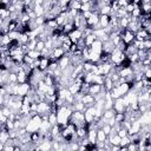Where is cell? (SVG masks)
I'll return each instance as SVG.
<instances>
[{
  "mask_svg": "<svg viewBox=\"0 0 151 151\" xmlns=\"http://www.w3.org/2000/svg\"><path fill=\"white\" fill-rule=\"evenodd\" d=\"M41 123H42V117H41V114L37 113V114L32 116V117L29 118L27 125H26V130H27V132L32 133V132H37V131H39V129H40V126H41Z\"/></svg>",
  "mask_w": 151,
  "mask_h": 151,
  "instance_id": "obj_1",
  "label": "cell"
},
{
  "mask_svg": "<svg viewBox=\"0 0 151 151\" xmlns=\"http://www.w3.org/2000/svg\"><path fill=\"white\" fill-rule=\"evenodd\" d=\"M52 111V104H50V103H47L46 100H42V101H39L38 103V110H37V112L39 113V114H48L50 112Z\"/></svg>",
  "mask_w": 151,
  "mask_h": 151,
  "instance_id": "obj_2",
  "label": "cell"
},
{
  "mask_svg": "<svg viewBox=\"0 0 151 151\" xmlns=\"http://www.w3.org/2000/svg\"><path fill=\"white\" fill-rule=\"evenodd\" d=\"M120 37H122V40H123L126 45H129V44H132L133 40L136 39V33H133V32L129 31L127 28H125V29L122 31Z\"/></svg>",
  "mask_w": 151,
  "mask_h": 151,
  "instance_id": "obj_3",
  "label": "cell"
},
{
  "mask_svg": "<svg viewBox=\"0 0 151 151\" xmlns=\"http://www.w3.org/2000/svg\"><path fill=\"white\" fill-rule=\"evenodd\" d=\"M31 90H32V85L28 81L22 83V84H18V96L19 97H24V96L28 94Z\"/></svg>",
  "mask_w": 151,
  "mask_h": 151,
  "instance_id": "obj_4",
  "label": "cell"
},
{
  "mask_svg": "<svg viewBox=\"0 0 151 151\" xmlns=\"http://www.w3.org/2000/svg\"><path fill=\"white\" fill-rule=\"evenodd\" d=\"M68 37H70V39H71V41L73 44H77L79 39L84 38V32L81 29H79V28H74L73 31H71L68 33Z\"/></svg>",
  "mask_w": 151,
  "mask_h": 151,
  "instance_id": "obj_5",
  "label": "cell"
},
{
  "mask_svg": "<svg viewBox=\"0 0 151 151\" xmlns=\"http://www.w3.org/2000/svg\"><path fill=\"white\" fill-rule=\"evenodd\" d=\"M65 54H66V51L63 47H55V48H53V52L48 58H50V60H59Z\"/></svg>",
  "mask_w": 151,
  "mask_h": 151,
  "instance_id": "obj_6",
  "label": "cell"
},
{
  "mask_svg": "<svg viewBox=\"0 0 151 151\" xmlns=\"http://www.w3.org/2000/svg\"><path fill=\"white\" fill-rule=\"evenodd\" d=\"M140 129H142V123L139 122V119L134 120L131 123V126L130 129L127 130L129 131V136H132V134H137L140 132Z\"/></svg>",
  "mask_w": 151,
  "mask_h": 151,
  "instance_id": "obj_7",
  "label": "cell"
},
{
  "mask_svg": "<svg viewBox=\"0 0 151 151\" xmlns=\"http://www.w3.org/2000/svg\"><path fill=\"white\" fill-rule=\"evenodd\" d=\"M81 101L86 105V107H88V106H93L94 103H96V97H94L93 94H91V93H86V94L83 96Z\"/></svg>",
  "mask_w": 151,
  "mask_h": 151,
  "instance_id": "obj_8",
  "label": "cell"
},
{
  "mask_svg": "<svg viewBox=\"0 0 151 151\" xmlns=\"http://www.w3.org/2000/svg\"><path fill=\"white\" fill-rule=\"evenodd\" d=\"M99 17H100V14H99L98 12H93V14L87 19V25H88V27L94 28V26L99 24Z\"/></svg>",
  "mask_w": 151,
  "mask_h": 151,
  "instance_id": "obj_9",
  "label": "cell"
},
{
  "mask_svg": "<svg viewBox=\"0 0 151 151\" xmlns=\"http://www.w3.org/2000/svg\"><path fill=\"white\" fill-rule=\"evenodd\" d=\"M105 87L104 85H99V84H91L90 85V88H88V93L93 94V96H97L99 94L101 91H104Z\"/></svg>",
  "mask_w": 151,
  "mask_h": 151,
  "instance_id": "obj_10",
  "label": "cell"
},
{
  "mask_svg": "<svg viewBox=\"0 0 151 151\" xmlns=\"http://www.w3.org/2000/svg\"><path fill=\"white\" fill-rule=\"evenodd\" d=\"M113 109L116 112H125V109L126 106L124 105V101H123V97L118 98L114 100V104H113Z\"/></svg>",
  "mask_w": 151,
  "mask_h": 151,
  "instance_id": "obj_11",
  "label": "cell"
},
{
  "mask_svg": "<svg viewBox=\"0 0 151 151\" xmlns=\"http://www.w3.org/2000/svg\"><path fill=\"white\" fill-rule=\"evenodd\" d=\"M58 64H59V67H60L61 70H65L66 67H68V66L71 65V58H70V55L65 54L64 57H61V58L58 60Z\"/></svg>",
  "mask_w": 151,
  "mask_h": 151,
  "instance_id": "obj_12",
  "label": "cell"
},
{
  "mask_svg": "<svg viewBox=\"0 0 151 151\" xmlns=\"http://www.w3.org/2000/svg\"><path fill=\"white\" fill-rule=\"evenodd\" d=\"M90 50L93 52H97V53H101L103 52V41L100 39H96L94 42L90 46Z\"/></svg>",
  "mask_w": 151,
  "mask_h": 151,
  "instance_id": "obj_13",
  "label": "cell"
},
{
  "mask_svg": "<svg viewBox=\"0 0 151 151\" xmlns=\"http://www.w3.org/2000/svg\"><path fill=\"white\" fill-rule=\"evenodd\" d=\"M116 48V46H114V44L111 41V39L110 40H107V41H104L103 42V52H105V53H112V51Z\"/></svg>",
  "mask_w": 151,
  "mask_h": 151,
  "instance_id": "obj_14",
  "label": "cell"
},
{
  "mask_svg": "<svg viewBox=\"0 0 151 151\" xmlns=\"http://www.w3.org/2000/svg\"><path fill=\"white\" fill-rule=\"evenodd\" d=\"M118 67V66H117ZM119 68V67H118ZM119 74L122 76V77H124V78H127V77H130V76H132L133 74V68H132V66H127V67H122V68H119Z\"/></svg>",
  "mask_w": 151,
  "mask_h": 151,
  "instance_id": "obj_15",
  "label": "cell"
},
{
  "mask_svg": "<svg viewBox=\"0 0 151 151\" xmlns=\"http://www.w3.org/2000/svg\"><path fill=\"white\" fill-rule=\"evenodd\" d=\"M99 24L101 26V28H105L110 25V15L109 14H100L99 17Z\"/></svg>",
  "mask_w": 151,
  "mask_h": 151,
  "instance_id": "obj_16",
  "label": "cell"
},
{
  "mask_svg": "<svg viewBox=\"0 0 151 151\" xmlns=\"http://www.w3.org/2000/svg\"><path fill=\"white\" fill-rule=\"evenodd\" d=\"M87 138L90 143L97 144V129H88L87 131Z\"/></svg>",
  "mask_w": 151,
  "mask_h": 151,
  "instance_id": "obj_17",
  "label": "cell"
},
{
  "mask_svg": "<svg viewBox=\"0 0 151 151\" xmlns=\"http://www.w3.org/2000/svg\"><path fill=\"white\" fill-rule=\"evenodd\" d=\"M50 58L48 57H41L40 58V65H39V70L41 71H46L48 68V65H50Z\"/></svg>",
  "mask_w": 151,
  "mask_h": 151,
  "instance_id": "obj_18",
  "label": "cell"
},
{
  "mask_svg": "<svg viewBox=\"0 0 151 151\" xmlns=\"http://www.w3.org/2000/svg\"><path fill=\"white\" fill-rule=\"evenodd\" d=\"M9 138H11L9 137V131L6 130V129H1V132H0V143L6 144Z\"/></svg>",
  "mask_w": 151,
  "mask_h": 151,
  "instance_id": "obj_19",
  "label": "cell"
},
{
  "mask_svg": "<svg viewBox=\"0 0 151 151\" xmlns=\"http://www.w3.org/2000/svg\"><path fill=\"white\" fill-rule=\"evenodd\" d=\"M122 138L116 133V134H109V142L111 145H120Z\"/></svg>",
  "mask_w": 151,
  "mask_h": 151,
  "instance_id": "obj_20",
  "label": "cell"
},
{
  "mask_svg": "<svg viewBox=\"0 0 151 151\" xmlns=\"http://www.w3.org/2000/svg\"><path fill=\"white\" fill-rule=\"evenodd\" d=\"M26 81H28V74L22 70L18 73V84H22Z\"/></svg>",
  "mask_w": 151,
  "mask_h": 151,
  "instance_id": "obj_21",
  "label": "cell"
},
{
  "mask_svg": "<svg viewBox=\"0 0 151 151\" xmlns=\"http://www.w3.org/2000/svg\"><path fill=\"white\" fill-rule=\"evenodd\" d=\"M107 134L104 132V130L100 127V129H98L97 130V142H105L106 139H107Z\"/></svg>",
  "mask_w": 151,
  "mask_h": 151,
  "instance_id": "obj_22",
  "label": "cell"
},
{
  "mask_svg": "<svg viewBox=\"0 0 151 151\" xmlns=\"http://www.w3.org/2000/svg\"><path fill=\"white\" fill-rule=\"evenodd\" d=\"M84 38H85V44H86V46H87V47H90V46L94 42V40L97 39V37H96V34H94V33L87 34V35H85Z\"/></svg>",
  "mask_w": 151,
  "mask_h": 151,
  "instance_id": "obj_23",
  "label": "cell"
},
{
  "mask_svg": "<svg viewBox=\"0 0 151 151\" xmlns=\"http://www.w3.org/2000/svg\"><path fill=\"white\" fill-rule=\"evenodd\" d=\"M113 86H114L113 80H112L109 76H106V77H105V81H104V87H105V90H106V91H111Z\"/></svg>",
  "mask_w": 151,
  "mask_h": 151,
  "instance_id": "obj_24",
  "label": "cell"
},
{
  "mask_svg": "<svg viewBox=\"0 0 151 151\" xmlns=\"http://www.w3.org/2000/svg\"><path fill=\"white\" fill-rule=\"evenodd\" d=\"M80 87H81V85H79V84H77L76 81H73V83L68 86V90H70V92L74 96V94H77L78 92H80Z\"/></svg>",
  "mask_w": 151,
  "mask_h": 151,
  "instance_id": "obj_25",
  "label": "cell"
},
{
  "mask_svg": "<svg viewBox=\"0 0 151 151\" xmlns=\"http://www.w3.org/2000/svg\"><path fill=\"white\" fill-rule=\"evenodd\" d=\"M72 107H73V110H76V111H85L86 110V105L81 101V100H77L73 105H72Z\"/></svg>",
  "mask_w": 151,
  "mask_h": 151,
  "instance_id": "obj_26",
  "label": "cell"
},
{
  "mask_svg": "<svg viewBox=\"0 0 151 151\" xmlns=\"http://www.w3.org/2000/svg\"><path fill=\"white\" fill-rule=\"evenodd\" d=\"M33 9H34V12H35L37 17H44V15H45V13H46V11H45V8H44V6H42V5H35Z\"/></svg>",
  "mask_w": 151,
  "mask_h": 151,
  "instance_id": "obj_27",
  "label": "cell"
},
{
  "mask_svg": "<svg viewBox=\"0 0 151 151\" xmlns=\"http://www.w3.org/2000/svg\"><path fill=\"white\" fill-rule=\"evenodd\" d=\"M110 93H111V97L116 100V99H118V98H120V97H123L122 96V93L119 92V90H118V87L117 86H113L112 87V90L110 91Z\"/></svg>",
  "mask_w": 151,
  "mask_h": 151,
  "instance_id": "obj_28",
  "label": "cell"
},
{
  "mask_svg": "<svg viewBox=\"0 0 151 151\" xmlns=\"http://www.w3.org/2000/svg\"><path fill=\"white\" fill-rule=\"evenodd\" d=\"M48 122L51 123V125H55L58 124V117H57V112H50L48 113Z\"/></svg>",
  "mask_w": 151,
  "mask_h": 151,
  "instance_id": "obj_29",
  "label": "cell"
},
{
  "mask_svg": "<svg viewBox=\"0 0 151 151\" xmlns=\"http://www.w3.org/2000/svg\"><path fill=\"white\" fill-rule=\"evenodd\" d=\"M143 15V11H142V8H140V6H136L134 7V9L132 11V13H131V17H133V18H140Z\"/></svg>",
  "mask_w": 151,
  "mask_h": 151,
  "instance_id": "obj_30",
  "label": "cell"
},
{
  "mask_svg": "<svg viewBox=\"0 0 151 151\" xmlns=\"http://www.w3.org/2000/svg\"><path fill=\"white\" fill-rule=\"evenodd\" d=\"M93 33L96 34V37H97V39H103L107 33L105 32V29L104 28H98V29H93Z\"/></svg>",
  "mask_w": 151,
  "mask_h": 151,
  "instance_id": "obj_31",
  "label": "cell"
},
{
  "mask_svg": "<svg viewBox=\"0 0 151 151\" xmlns=\"http://www.w3.org/2000/svg\"><path fill=\"white\" fill-rule=\"evenodd\" d=\"M114 114H116V111H114V109L104 110V112H103V117H104V118H106V119H110V118L114 117Z\"/></svg>",
  "mask_w": 151,
  "mask_h": 151,
  "instance_id": "obj_32",
  "label": "cell"
},
{
  "mask_svg": "<svg viewBox=\"0 0 151 151\" xmlns=\"http://www.w3.org/2000/svg\"><path fill=\"white\" fill-rule=\"evenodd\" d=\"M130 17V15H129ZM129 17H125V18H122V19H119V28H123V29H125V28H127V26H129Z\"/></svg>",
  "mask_w": 151,
  "mask_h": 151,
  "instance_id": "obj_33",
  "label": "cell"
},
{
  "mask_svg": "<svg viewBox=\"0 0 151 151\" xmlns=\"http://www.w3.org/2000/svg\"><path fill=\"white\" fill-rule=\"evenodd\" d=\"M81 5H83V4H81L79 0H72V1H71V4H70V8H72V9H77V11H80Z\"/></svg>",
  "mask_w": 151,
  "mask_h": 151,
  "instance_id": "obj_34",
  "label": "cell"
},
{
  "mask_svg": "<svg viewBox=\"0 0 151 151\" xmlns=\"http://www.w3.org/2000/svg\"><path fill=\"white\" fill-rule=\"evenodd\" d=\"M8 84H18V73H15V72H9Z\"/></svg>",
  "mask_w": 151,
  "mask_h": 151,
  "instance_id": "obj_35",
  "label": "cell"
},
{
  "mask_svg": "<svg viewBox=\"0 0 151 151\" xmlns=\"http://www.w3.org/2000/svg\"><path fill=\"white\" fill-rule=\"evenodd\" d=\"M125 118H126L125 112H116V114H114L116 123H122V122H124V120H125Z\"/></svg>",
  "mask_w": 151,
  "mask_h": 151,
  "instance_id": "obj_36",
  "label": "cell"
},
{
  "mask_svg": "<svg viewBox=\"0 0 151 151\" xmlns=\"http://www.w3.org/2000/svg\"><path fill=\"white\" fill-rule=\"evenodd\" d=\"M27 54H28L29 57H32V58H33L34 60L41 57V52H40V51H38V50H29Z\"/></svg>",
  "mask_w": 151,
  "mask_h": 151,
  "instance_id": "obj_37",
  "label": "cell"
},
{
  "mask_svg": "<svg viewBox=\"0 0 151 151\" xmlns=\"http://www.w3.org/2000/svg\"><path fill=\"white\" fill-rule=\"evenodd\" d=\"M140 8L143 13H151V2H142Z\"/></svg>",
  "mask_w": 151,
  "mask_h": 151,
  "instance_id": "obj_38",
  "label": "cell"
},
{
  "mask_svg": "<svg viewBox=\"0 0 151 151\" xmlns=\"http://www.w3.org/2000/svg\"><path fill=\"white\" fill-rule=\"evenodd\" d=\"M37 44H38V38H35V39H31V40L27 42V46H28L29 50H35Z\"/></svg>",
  "mask_w": 151,
  "mask_h": 151,
  "instance_id": "obj_39",
  "label": "cell"
},
{
  "mask_svg": "<svg viewBox=\"0 0 151 151\" xmlns=\"http://www.w3.org/2000/svg\"><path fill=\"white\" fill-rule=\"evenodd\" d=\"M130 143H131V138H130V136L123 137L122 140H120V146H127Z\"/></svg>",
  "mask_w": 151,
  "mask_h": 151,
  "instance_id": "obj_40",
  "label": "cell"
},
{
  "mask_svg": "<svg viewBox=\"0 0 151 151\" xmlns=\"http://www.w3.org/2000/svg\"><path fill=\"white\" fill-rule=\"evenodd\" d=\"M117 134L120 137V138H123V137H126V136H129V131H127V129H125V127H123L122 126V129L117 132Z\"/></svg>",
  "mask_w": 151,
  "mask_h": 151,
  "instance_id": "obj_41",
  "label": "cell"
},
{
  "mask_svg": "<svg viewBox=\"0 0 151 151\" xmlns=\"http://www.w3.org/2000/svg\"><path fill=\"white\" fill-rule=\"evenodd\" d=\"M46 47V44H45V41L44 40H39L38 39V44H37V47H35V50H38V51H42L44 48Z\"/></svg>",
  "mask_w": 151,
  "mask_h": 151,
  "instance_id": "obj_42",
  "label": "cell"
},
{
  "mask_svg": "<svg viewBox=\"0 0 151 151\" xmlns=\"http://www.w3.org/2000/svg\"><path fill=\"white\" fill-rule=\"evenodd\" d=\"M34 63V59L32 57H29L28 54H25L24 55V64H27V65H32Z\"/></svg>",
  "mask_w": 151,
  "mask_h": 151,
  "instance_id": "obj_43",
  "label": "cell"
},
{
  "mask_svg": "<svg viewBox=\"0 0 151 151\" xmlns=\"http://www.w3.org/2000/svg\"><path fill=\"white\" fill-rule=\"evenodd\" d=\"M5 126H6V129H7L8 131H11V130H14V120H11V119H8V120L5 123Z\"/></svg>",
  "mask_w": 151,
  "mask_h": 151,
  "instance_id": "obj_44",
  "label": "cell"
},
{
  "mask_svg": "<svg viewBox=\"0 0 151 151\" xmlns=\"http://www.w3.org/2000/svg\"><path fill=\"white\" fill-rule=\"evenodd\" d=\"M134 7H136V5H134L133 2H129V4L125 6V9H126V12H127V13H130V14H131V13H132V11L134 9Z\"/></svg>",
  "mask_w": 151,
  "mask_h": 151,
  "instance_id": "obj_45",
  "label": "cell"
},
{
  "mask_svg": "<svg viewBox=\"0 0 151 151\" xmlns=\"http://www.w3.org/2000/svg\"><path fill=\"white\" fill-rule=\"evenodd\" d=\"M103 130H104V132L109 136L110 133H111V131H112V126L110 125V124H105V125H103V127H101Z\"/></svg>",
  "mask_w": 151,
  "mask_h": 151,
  "instance_id": "obj_46",
  "label": "cell"
},
{
  "mask_svg": "<svg viewBox=\"0 0 151 151\" xmlns=\"http://www.w3.org/2000/svg\"><path fill=\"white\" fill-rule=\"evenodd\" d=\"M143 42H144V48H145L146 51H150V50H151V38L145 39Z\"/></svg>",
  "mask_w": 151,
  "mask_h": 151,
  "instance_id": "obj_47",
  "label": "cell"
},
{
  "mask_svg": "<svg viewBox=\"0 0 151 151\" xmlns=\"http://www.w3.org/2000/svg\"><path fill=\"white\" fill-rule=\"evenodd\" d=\"M127 150H129V151H132V150H138V143L131 142V143L127 145Z\"/></svg>",
  "mask_w": 151,
  "mask_h": 151,
  "instance_id": "obj_48",
  "label": "cell"
},
{
  "mask_svg": "<svg viewBox=\"0 0 151 151\" xmlns=\"http://www.w3.org/2000/svg\"><path fill=\"white\" fill-rule=\"evenodd\" d=\"M81 14H83V17H84L85 19H88V18L93 14V12H92V11H85V12H81Z\"/></svg>",
  "mask_w": 151,
  "mask_h": 151,
  "instance_id": "obj_49",
  "label": "cell"
},
{
  "mask_svg": "<svg viewBox=\"0 0 151 151\" xmlns=\"http://www.w3.org/2000/svg\"><path fill=\"white\" fill-rule=\"evenodd\" d=\"M7 120H8V117L5 116V114H2V113H0V123L1 124H5Z\"/></svg>",
  "mask_w": 151,
  "mask_h": 151,
  "instance_id": "obj_50",
  "label": "cell"
},
{
  "mask_svg": "<svg viewBox=\"0 0 151 151\" xmlns=\"http://www.w3.org/2000/svg\"><path fill=\"white\" fill-rule=\"evenodd\" d=\"M27 14L29 15V18H31V19H35V18H37V14H35L34 9H33V11H31L29 13H27Z\"/></svg>",
  "mask_w": 151,
  "mask_h": 151,
  "instance_id": "obj_51",
  "label": "cell"
},
{
  "mask_svg": "<svg viewBox=\"0 0 151 151\" xmlns=\"http://www.w3.org/2000/svg\"><path fill=\"white\" fill-rule=\"evenodd\" d=\"M146 58L151 60V50H150V51H147V55H146Z\"/></svg>",
  "mask_w": 151,
  "mask_h": 151,
  "instance_id": "obj_52",
  "label": "cell"
},
{
  "mask_svg": "<svg viewBox=\"0 0 151 151\" xmlns=\"http://www.w3.org/2000/svg\"><path fill=\"white\" fill-rule=\"evenodd\" d=\"M81 4H86V2H90V0H79Z\"/></svg>",
  "mask_w": 151,
  "mask_h": 151,
  "instance_id": "obj_53",
  "label": "cell"
},
{
  "mask_svg": "<svg viewBox=\"0 0 151 151\" xmlns=\"http://www.w3.org/2000/svg\"><path fill=\"white\" fill-rule=\"evenodd\" d=\"M143 2H151V0H142Z\"/></svg>",
  "mask_w": 151,
  "mask_h": 151,
  "instance_id": "obj_54",
  "label": "cell"
},
{
  "mask_svg": "<svg viewBox=\"0 0 151 151\" xmlns=\"http://www.w3.org/2000/svg\"><path fill=\"white\" fill-rule=\"evenodd\" d=\"M126 1H127V2H132V0H126Z\"/></svg>",
  "mask_w": 151,
  "mask_h": 151,
  "instance_id": "obj_55",
  "label": "cell"
},
{
  "mask_svg": "<svg viewBox=\"0 0 151 151\" xmlns=\"http://www.w3.org/2000/svg\"><path fill=\"white\" fill-rule=\"evenodd\" d=\"M150 67H151V64H150Z\"/></svg>",
  "mask_w": 151,
  "mask_h": 151,
  "instance_id": "obj_56",
  "label": "cell"
}]
</instances>
